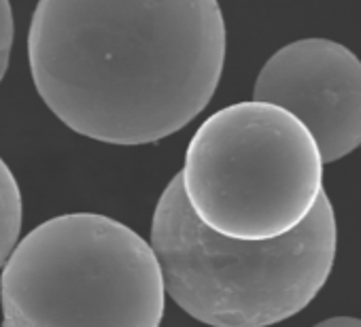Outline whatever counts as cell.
<instances>
[{
    "mask_svg": "<svg viewBox=\"0 0 361 327\" xmlns=\"http://www.w3.org/2000/svg\"><path fill=\"white\" fill-rule=\"evenodd\" d=\"M28 58L37 92L73 132L151 144L211 102L226 22L217 0H39Z\"/></svg>",
    "mask_w": 361,
    "mask_h": 327,
    "instance_id": "6da1fadb",
    "label": "cell"
},
{
    "mask_svg": "<svg viewBox=\"0 0 361 327\" xmlns=\"http://www.w3.org/2000/svg\"><path fill=\"white\" fill-rule=\"evenodd\" d=\"M336 245V213L325 192L293 232L234 240L198 221L180 175L164 190L151 223L166 293L211 327H270L295 316L325 287Z\"/></svg>",
    "mask_w": 361,
    "mask_h": 327,
    "instance_id": "7a4b0ae2",
    "label": "cell"
},
{
    "mask_svg": "<svg viewBox=\"0 0 361 327\" xmlns=\"http://www.w3.org/2000/svg\"><path fill=\"white\" fill-rule=\"evenodd\" d=\"M164 297L151 245L96 213L41 223L0 276L3 327H159Z\"/></svg>",
    "mask_w": 361,
    "mask_h": 327,
    "instance_id": "3957f363",
    "label": "cell"
},
{
    "mask_svg": "<svg viewBox=\"0 0 361 327\" xmlns=\"http://www.w3.org/2000/svg\"><path fill=\"white\" fill-rule=\"evenodd\" d=\"M180 175L202 226L234 240L293 232L323 194V159L312 134L270 102L213 113L194 134Z\"/></svg>",
    "mask_w": 361,
    "mask_h": 327,
    "instance_id": "277c9868",
    "label": "cell"
},
{
    "mask_svg": "<svg viewBox=\"0 0 361 327\" xmlns=\"http://www.w3.org/2000/svg\"><path fill=\"white\" fill-rule=\"evenodd\" d=\"M253 96L298 117L323 164L361 147V62L329 39H302L279 49L262 68Z\"/></svg>",
    "mask_w": 361,
    "mask_h": 327,
    "instance_id": "5b68a950",
    "label": "cell"
},
{
    "mask_svg": "<svg viewBox=\"0 0 361 327\" xmlns=\"http://www.w3.org/2000/svg\"><path fill=\"white\" fill-rule=\"evenodd\" d=\"M22 192L11 168L0 157V268L13 253L22 232Z\"/></svg>",
    "mask_w": 361,
    "mask_h": 327,
    "instance_id": "8992f818",
    "label": "cell"
},
{
    "mask_svg": "<svg viewBox=\"0 0 361 327\" xmlns=\"http://www.w3.org/2000/svg\"><path fill=\"white\" fill-rule=\"evenodd\" d=\"M13 47V11L9 0H0V81L7 75Z\"/></svg>",
    "mask_w": 361,
    "mask_h": 327,
    "instance_id": "52a82bcc",
    "label": "cell"
},
{
    "mask_svg": "<svg viewBox=\"0 0 361 327\" xmlns=\"http://www.w3.org/2000/svg\"><path fill=\"white\" fill-rule=\"evenodd\" d=\"M312 327H361V319H355V316H331V319H325Z\"/></svg>",
    "mask_w": 361,
    "mask_h": 327,
    "instance_id": "ba28073f",
    "label": "cell"
}]
</instances>
